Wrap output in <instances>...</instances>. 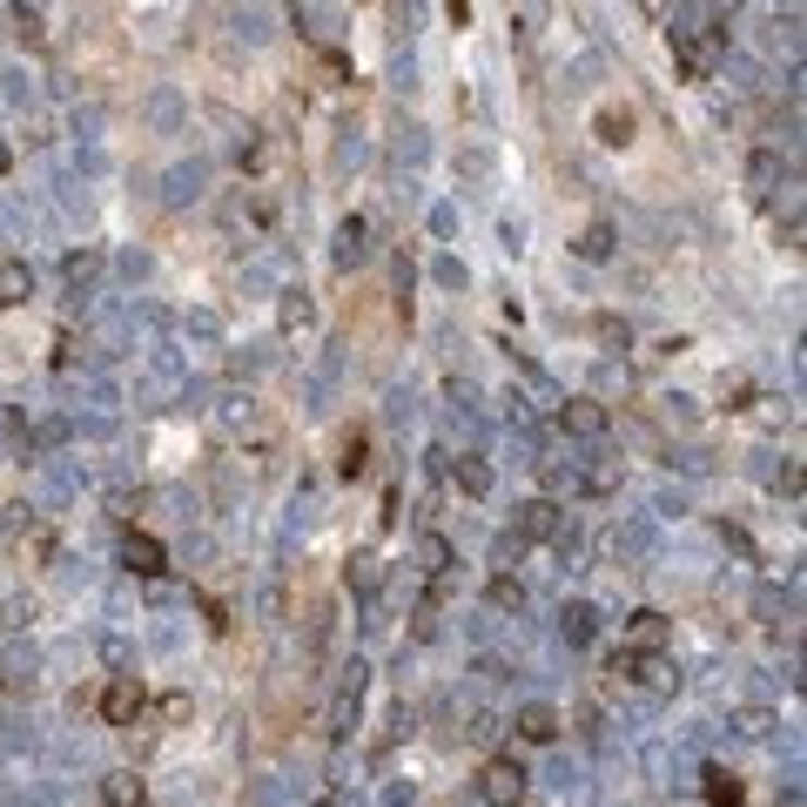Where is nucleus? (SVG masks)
<instances>
[{
	"label": "nucleus",
	"instance_id": "obj_23",
	"mask_svg": "<svg viewBox=\"0 0 807 807\" xmlns=\"http://www.w3.org/2000/svg\"><path fill=\"white\" fill-rule=\"evenodd\" d=\"M310 317H317V310H310V290H290V296H283V330H290V337L310 330Z\"/></svg>",
	"mask_w": 807,
	"mask_h": 807
},
{
	"label": "nucleus",
	"instance_id": "obj_3",
	"mask_svg": "<svg viewBox=\"0 0 807 807\" xmlns=\"http://www.w3.org/2000/svg\"><path fill=\"white\" fill-rule=\"evenodd\" d=\"M142 713H148L142 680H135V673H114V680L101 686V720H108V726H135Z\"/></svg>",
	"mask_w": 807,
	"mask_h": 807
},
{
	"label": "nucleus",
	"instance_id": "obj_30",
	"mask_svg": "<svg viewBox=\"0 0 807 807\" xmlns=\"http://www.w3.org/2000/svg\"><path fill=\"white\" fill-rule=\"evenodd\" d=\"M444 14H451V27H465L472 21V0H444Z\"/></svg>",
	"mask_w": 807,
	"mask_h": 807
},
{
	"label": "nucleus",
	"instance_id": "obj_19",
	"mask_svg": "<svg viewBox=\"0 0 807 807\" xmlns=\"http://www.w3.org/2000/svg\"><path fill=\"white\" fill-rule=\"evenodd\" d=\"M417 565H425L431 579H438V572H451V538L444 531H425V538H417Z\"/></svg>",
	"mask_w": 807,
	"mask_h": 807
},
{
	"label": "nucleus",
	"instance_id": "obj_8",
	"mask_svg": "<svg viewBox=\"0 0 807 807\" xmlns=\"http://www.w3.org/2000/svg\"><path fill=\"white\" fill-rule=\"evenodd\" d=\"M559 505L552 498H531V505H518V518H512V538H531V546H546V538H559Z\"/></svg>",
	"mask_w": 807,
	"mask_h": 807
},
{
	"label": "nucleus",
	"instance_id": "obj_26",
	"mask_svg": "<svg viewBox=\"0 0 807 807\" xmlns=\"http://www.w3.org/2000/svg\"><path fill=\"white\" fill-rule=\"evenodd\" d=\"M351 586H357V592H370V586H377V559H370V552H357V559H351Z\"/></svg>",
	"mask_w": 807,
	"mask_h": 807
},
{
	"label": "nucleus",
	"instance_id": "obj_12",
	"mask_svg": "<svg viewBox=\"0 0 807 807\" xmlns=\"http://www.w3.org/2000/svg\"><path fill=\"white\" fill-rule=\"evenodd\" d=\"M357 700H364V660L343 667V686H337V741L351 734V720H357Z\"/></svg>",
	"mask_w": 807,
	"mask_h": 807
},
{
	"label": "nucleus",
	"instance_id": "obj_16",
	"mask_svg": "<svg viewBox=\"0 0 807 807\" xmlns=\"http://www.w3.org/2000/svg\"><path fill=\"white\" fill-rule=\"evenodd\" d=\"M559 626H565V639H572V646H586V639H599V612H592L586 599H572V606L559 612Z\"/></svg>",
	"mask_w": 807,
	"mask_h": 807
},
{
	"label": "nucleus",
	"instance_id": "obj_17",
	"mask_svg": "<svg viewBox=\"0 0 807 807\" xmlns=\"http://www.w3.org/2000/svg\"><path fill=\"white\" fill-rule=\"evenodd\" d=\"M451 478H457V491H465V498H485L491 491V465H485V457H451Z\"/></svg>",
	"mask_w": 807,
	"mask_h": 807
},
{
	"label": "nucleus",
	"instance_id": "obj_11",
	"mask_svg": "<svg viewBox=\"0 0 807 807\" xmlns=\"http://www.w3.org/2000/svg\"><path fill=\"white\" fill-rule=\"evenodd\" d=\"M21 303H34V269L21 256L0 262V310H21Z\"/></svg>",
	"mask_w": 807,
	"mask_h": 807
},
{
	"label": "nucleus",
	"instance_id": "obj_7",
	"mask_svg": "<svg viewBox=\"0 0 807 807\" xmlns=\"http://www.w3.org/2000/svg\"><path fill=\"white\" fill-rule=\"evenodd\" d=\"M122 565L135 572V579H162V572H169V552H162V538H148V531H129V538H122Z\"/></svg>",
	"mask_w": 807,
	"mask_h": 807
},
{
	"label": "nucleus",
	"instance_id": "obj_5",
	"mask_svg": "<svg viewBox=\"0 0 807 807\" xmlns=\"http://www.w3.org/2000/svg\"><path fill=\"white\" fill-rule=\"evenodd\" d=\"M673 639V620L660 606H639V612H626V652H660Z\"/></svg>",
	"mask_w": 807,
	"mask_h": 807
},
{
	"label": "nucleus",
	"instance_id": "obj_29",
	"mask_svg": "<svg viewBox=\"0 0 807 807\" xmlns=\"http://www.w3.org/2000/svg\"><path fill=\"white\" fill-rule=\"evenodd\" d=\"M438 283H444V290H457V283H465V262H451V256H438Z\"/></svg>",
	"mask_w": 807,
	"mask_h": 807
},
{
	"label": "nucleus",
	"instance_id": "obj_4",
	"mask_svg": "<svg viewBox=\"0 0 807 807\" xmlns=\"http://www.w3.org/2000/svg\"><path fill=\"white\" fill-rule=\"evenodd\" d=\"M606 425H612V411L599 398H565L559 404V431L565 438H606Z\"/></svg>",
	"mask_w": 807,
	"mask_h": 807
},
{
	"label": "nucleus",
	"instance_id": "obj_22",
	"mask_svg": "<svg viewBox=\"0 0 807 807\" xmlns=\"http://www.w3.org/2000/svg\"><path fill=\"white\" fill-rule=\"evenodd\" d=\"M572 249H579L586 262H606V256H612V222H592V229H586V236L572 243Z\"/></svg>",
	"mask_w": 807,
	"mask_h": 807
},
{
	"label": "nucleus",
	"instance_id": "obj_15",
	"mask_svg": "<svg viewBox=\"0 0 807 807\" xmlns=\"http://www.w3.org/2000/svg\"><path fill=\"white\" fill-rule=\"evenodd\" d=\"M101 800L108 807H148V787H142V774H129V767H122V774L101 781Z\"/></svg>",
	"mask_w": 807,
	"mask_h": 807
},
{
	"label": "nucleus",
	"instance_id": "obj_33",
	"mask_svg": "<svg viewBox=\"0 0 807 807\" xmlns=\"http://www.w3.org/2000/svg\"><path fill=\"white\" fill-rule=\"evenodd\" d=\"M323 807H330V800H323Z\"/></svg>",
	"mask_w": 807,
	"mask_h": 807
},
{
	"label": "nucleus",
	"instance_id": "obj_32",
	"mask_svg": "<svg viewBox=\"0 0 807 807\" xmlns=\"http://www.w3.org/2000/svg\"><path fill=\"white\" fill-rule=\"evenodd\" d=\"M8 175H14V148H8V142H0V182H8Z\"/></svg>",
	"mask_w": 807,
	"mask_h": 807
},
{
	"label": "nucleus",
	"instance_id": "obj_9",
	"mask_svg": "<svg viewBox=\"0 0 807 807\" xmlns=\"http://www.w3.org/2000/svg\"><path fill=\"white\" fill-rule=\"evenodd\" d=\"M626 680H639V686H646V694H660V700H667V694H680V667H667V660H660V652H633V667H626Z\"/></svg>",
	"mask_w": 807,
	"mask_h": 807
},
{
	"label": "nucleus",
	"instance_id": "obj_13",
	"mask_svg": "<svg viewBox=\"0 0 807 807\" xmlns=\"http://www.w3.org/2000/svg\"><path fill=\"white\" fill-rule=\"evenodd\" d=\"M700 794H707L713 807H747V787H741L734 767H707V774H700Z\"/></svg>",
	"mask_w": 807,
	"mask_h": 807
},
{
	"label": "nucleus",
	"instance_id": "obj_28",
	"mask_svg": "<svg viewBox=\"0 0 807 807\" xmlns=\"http://www.w3.org/2000/svg\"><path fill=\"white\" fill-rule=\"evenodd\" d=\"M767 726H774V713H767V707H747V713H741V734H754V741H760Z\"/></svg>",
	"mask_w": 807,
	"mask_h": 807
},
{
	"label": "nucleus",
	"instance_id": "obj_31",
	"mask_svg": "<svg viewBox=\"0 0 807 807\" xmlns=\"http://www.w3.org/2000/svg\"><path fill=\"white\" fill-rule=\"evenodd\" d=\"M639 14H646V21H667V14H673V0H639Z\"/></svg>",
	"mask_w": 807,
	"mask_h": 807
},
{
	"label": "nucleus",
	"instance_id": "obj_20",
	"mask_svg": "<svg viewBox=\"0 0 807 807\" xmlns=\"http://www.w3.org/2000/svg\"><path fill=\"white\" fill-rule=\"evenodd\" d=\"M485 599H491L498 612H518V606H525V586L512 579V572H491V586H485Z\"/></svg>",
	"mask_w": 807,
	"mask_h": 807
},
{
	"label": "nucleus",
	"instance_id": "obj_10",
	"mask_svg": "<svg viewBox=\"0 0 807 807\" xmlns=\"http://www.w3.org/2000/svg\"><path fill=\"white\" fill-rule=\"evenodd\" d=\"M633 129H639V114H633L626 101H606V108L592 114V135H599L606 148H626V142H633Z\"/></svg>",
	"mask_w": 807,
	"mask_h": 807
},
{
	"label": "nucleus",
	"instance_id": "obj_27",
	"mask_svg": "<svg viewBox=\"0 0 807 807\" xmlns=\"http://www.w3.org/2000/svg\"><path fill=\"white\" fill-rule=\"evenodd\" d=\"M188 713H196V707H188V694H162V720H169V726H182Z\"/></svg>",
	"mask_w": 807,
	"mask_h": 807
},
{
	"label": "nucleus",
	"instance_id": "obj_25",
	"mask_svg": "<svg viewBox=\"0 0 807 807\" xmlns=\"http://www.w3.org/2000/svg\"><path fill=\"white\" fill-rule=\"evenodd\" d=\"M14 34H21L27 48H48V34H41V14H34V8H14Z\"/></svg>",
	"mask_w": 807,
	"mask_h": 807
},
{
	"label": "nucleus",
	"instance_id": "obj_6",
	"mask_svg": "<svg viewBox=\"0 0 807 807\" xmlns=\"http://www.w3.org/2000/svg\"><path fill=\"white\" fill-rule=\"evenodd\" d=\"M559 726H565V720H559V707H552V700H531V707H518V713H512V734H518L525 747L559 741Z\"/></svg>",
	"mask_w": 807,
	"mask_h": 807
},
{
	"label": "nucleus",
	"instance_id": "obj_18",
	"mask_svg": "<svg viewBox=\"0 0 807 807\" xmlns=\"http://www.w3.org/2000/svg\"><path fill=\"white\" fill-rule=\"evenodd\" d=\"M364 236H370L364 216H343V222H337V262H343V269H351V262L364 256Z\"/></svg>",
	"mask_w": 807,
	"mask_h": 807
},
{
	"label": "nucleus",
	"instance_id": "obj_14",
	"mask_svg": "<svg viewBox=\"0 0 807 807\" xmlns=\"http://www.w3.org/2000/svg\"><path fill=\"white\" fill-rule=\"evenodd\" d=\"M747 188H754V196H774V188H781V156H774V148H754V156H747Z\"/></svg>",
	"mask_w": 807,
	"mask_h": 807
},
{
	"label": "nucleus",
	"instance_id": "obj_1",
	"mask_svg": "<svg viewBox=\"0 0 807 807\" xmlns=\"http://www.w3.org/2000/svg\"><path fill=\"white\" fill-rule=\"evenodd\" d=\"M720 48H726V27H707V34H686V27H673V61H680V74H686V82H707V74H713V61H720Z\"/></svg>",
	"mask_w": 807,
	"mask_h": 807
},
{
	"label": "nucleus",
	"instance_id": "obj_24",
	"mask_svg": "<svg viewBox=\"0 0 807 807\" xmlns=\"http://www.w3.org/2000/svg\"><path fill=\"white\" fill-rule=\"evenodd\" d=\"M364 451H370V438H364V431H351V438H343L337 472H343V478H357V472H364Z\"/></svg>",
	"mask_w": 807,
	"mask_h": 807
},
{
	"label": "nucleus",
	"instance_id": "obj_21",
	"mask_svg": "<svg viewBox=\"0 0 807 807\" xmlns=\"http://www.w3.org/2000/svg\"><path fill=\"white\" fill-rule=\"evenodd\" d=\"M95 269H101V256L95 249H68V262H61V277L82 290V283H95Z\"/></svg>",
	"mask_w": 807,
	"mask_h": 807
},
{
	"label": "nucleus",
	"instance_id": "obj_2",
	"mask_svg": "<svg viewBox=\"0 0 807 807\" xmlns=\"http://www.w3.org/2000/svg\"><path fill=\"white\" fill-rule=\"evenodd\" d=\"M478 800H485V807H518V800H525V767H518L512 754H491V760L478 767Z\"/></svg>",
	"mask_w": 807,
	"mask_h": 807
}]
</instances>
